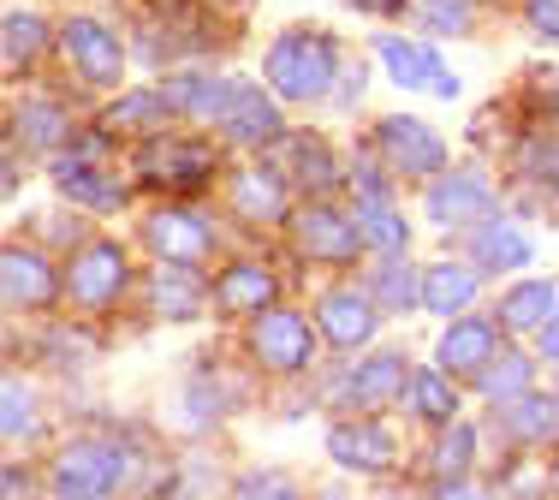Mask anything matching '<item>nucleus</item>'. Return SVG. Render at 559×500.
Returning <instances> with one entry per match:
<instances>
[{
    "instance_id": "37",
    "label": "nucleus",
    "mask_w": 559,
    "mask_h": 500,
    "mask_svg": "<svg viewBox=\"0 0 559 500\" xmlns=\"http://www.w3.org/2000/svg\"><path fill=\"white\" fill-rule=\"evenodd\" d=\"M352 215L369 239V257H411V239H417V233H411V221L399 203H352Z\"/></svg>"
},
{
    "instance_id": "50",
    "label": "nucleus",
    "mask_w": 559,
    "mask_h": 500,
    "mask_svg": "<svg viewBox=\"0 0 559 500\" xmlns=\"http://www.w3.org/2000/svg\"><path fill=\"white\" fill-rule=\"evenodd\" d=\"M548 489L559 495V459H554V465H548Z\"/></svg>"
},
{
    "instance_id": "19",
    "label": "nucleus",
    "mask_w": 559,
    "mask_h": 500,
    "mask_svg": "<svg viewBox=\"0 0 559 500\" xmlns=\"http://www.w3.org/2000/svg\"><path fill=\"white\" fill-rule=\"evenodd\" d=\"M209 281H215V316H226V322H250V316L274 310L280 286H286L262 257H226Z\"/></svg>"
},
{
    "instance_id": "14",
    "label": "nucleus",
    "mask_w": 559,
    "mask_h": 500,
    "mask_svg": "<svg viewBox=\"0 0 559 500\" xmlns=\"http://www.w3.org/2000/svg\"><path fill=\"white\" fill-rule=\"evenodd\" d=\"M411 370H417V364H411L399 346H369V352H357L352 370H340L334 381H328V400L345 405V412H381V405L405 400Z\"/></svg>"
},
{
    "instance_id": "36",
    "label": "nucleus",
    "mask_w": 559,
    "mask_h": 500,
    "mask_svg": "<svg viewBox=\"0 0 559 500\" xmlns=\"http://www.w3.org/2000/svg\"><path fill=\"white\" fill-rule=\"evenodd\" d=\"M233 405H238L233 376H221V370H191V376H185V388H179V417H185V429L221 424Z\"/></svg>"
},
{
    "instance_id": "25",
    "label": "nucleus",
    "mask_w": 559,
    "mask_h": 500,
    "mask_svg": "<svg viewBox=\"0 0 559 500\" xmlns=\"http://www.w3.org/2000/svg\"><path fill=\"white\" fill-rule=\"evenodd\" d=\"M369 48H376V66L393 78V90H423V96H435V78L447 72L441 43H429V36H399V31H381Z\"/></svg>"
},
{
    "instance_id": "1",
    "label": "nucleus",
    "mask_w": 559,
    "mask_h": 500,
    "mask_svg": "<svg viewBox=\"0 0 559 500\" xmlns=\"http://www.w3.org/2000/svg\"><path fill=\"white\" fill-rule=\"evenodd\" d=\"M126 179L138 191H162V197H191L215 191L226 179V150L215 131H197V126H167L155 138H138L126 155Z\"/></svg>"
},
{
    "instance_id": "32",
    "label": "nucleus",
    "mask_w": 559,
    "mask_h": 500,
    "mask_svg": "<svg viewBox=\"0 0 559 500\" xmlns=\"http://www.w3.org/2000/svg\"><path fill=\"white\" fill-rule=\"evenodd\" d=\"M364 286H369V298L381 305V316L423 310V269L411 257H369Z\"/></svg>"
},
{
    "instance_id": "12",
    "label": "nucleus",
    "mask_w": 559,
    "mask_h": 500,
    "mask_svg": "<svg viewBox=\"0 0 559 500\" xmlns=\"http://www.w3.org/2000/svg\"><path fill=\"white\" fill-rule=\"evenodd\" d=\"M310 316H316V328H322V346L328 352H369L376 346V334H381V305L369 298V286L364 281H340V286H322V293L310 298Z\"/></svg>"
},
{
    "instance_id": "6",
    "label": "nucleus",
    "mask_w": 559,
    "mask_h": 500,
    "mask_svg": "<svg viewBox=\"0 0 559 500\" xmlns=\"http://www.w3.org/2000/svg\"><path fill=\"white\" fill-rule=\"evenodd\" d=\"M500 215V186L483 162H452L441 179L423 186V221L441 233H471Z\"/></svg>"
},
{
    "instance_id": "16",
    "label": "nucleus",
    "mask_w": 559,
    "mask_h": 500,
    "mask_svg": "<svg viewBox=\"0 0 559 500\" xmlns=\"http://www.w3.org/2000/svg\"><path fill=\"white\" fill-rule=\"evenodd\" d=\"M286 131H292L286 102H280L269 84H257V78H238V96L221 120V143H233V150H245V155H274L280 143H286Z\"/></svg>"
},
{
    "instance_id": "47",
    "label": "nucleus",
    "mask_w": 559,
    "mask_h": 500,
    "mask_svg": "<svg viewBox=\"0 0 559 500\" xmlns=\"http://www.w3.org/2000/svg\"><path fill=\"white\" fill-rule=\"evenodd\" d=\"M435 500H488V495L471 489L464 477H435Z\"/></svg>"
},
{
    "instance_id": "5",
    "label": "nucleus",
    "mask_w": 559,
    "mask_h": 500,
    "mask_svg": "<svg viewBox=\"0 0 559 500\" xmlns=\"http://www.w3.org/2000/svg\"><path fill=\"white\" fill-rule=\"evenodd\" d=\"M286 239L298 250V262H310V269H357V262H369L364 227L334 197H304L286 221Z\"/></svg>"
},
{
    "instance_id": "3",
    "label": "nucleus",
    "mask_w": 559,
    "mask_h": 500,
    "mask_svg": "<svg viewBox=\"0 0 559 500\" xmlns=\"http://www.w3.org/2000/svg\"><path fill=\"white\" fill-rule=\"evenodd\" d=\"M316 352H322V328H316V316L286 305V298H280L274 310H262V316L245 322V358L257 364L269 381H304L316 370Z\"/></svg>"
},
{
    "instance_id": "44",
    "label": "nucleus",
    "mask_w": 559,
    "mask_h": 500,
    "mask_svg": "<svg viewBox=\"0 0 559 500\" xmlns=\"http://www.w3.org/2000/svg\"><path fill=\"white\" fill-rule=\"evenodd\" d=\"M530 108H536V120L548 126V131H559V72L536 78V90H530Z\"/></svg>"
},
{
    "instance_id": "29",
    "label": "nucleus",
    "mask_w": 559,
    "mask_h": 500,
    "mask_svg": "<svg viewBox=\"0 0 559 500\" xmlns=\"http://www.w3.org/2000/svg\"><path fill=\"white\" fill-rule=\"evenodd\" d=\"M476 298H483V269H476L471 257H441L423 269V310L452 322V316L476 310Z\"/></svg>"
},
{
    "instance_id": "39",
    "label": "nucleus",
    "mask_w": 559,
    "mask_h": 500,
    "mask_svg": "<svg viewBox=\"0 0 559 500\" xmlns=\"http://www.w3.org/2000/svg\"><path fill=\"white\" fill-rule=\"evenodd\" d=\"M476 459V424H464V417H452V424L435 429V453H429V471L435 477H464Z\"/></svg>"
},
{
    "instance_id": "7",
    "label": "nucleus",
    "mask_w": 559,
    "mask_h": 500,
    "mask_svg": "<svg viewBox=\"0 0 559 500\" xmlns=\"http://www.w3.org/2000/svg\"><path fill=\"white\" fill-rule=\"evenodd\" d=\"M60 274H66V305L84 310V316L114 310L119 298L131 293V281H138V274H131V250L119 239H84L60 262Z\"/></svg>"
},
{
    "instance_id": "48",
    "label": "nucleus",
    "mask_w": 559,
    "mask_h": 500,
    "mask_svg": "<svg viewBox=\"0 0 559 500\" xmlns=\"http://www.w3.org/2000/svg\"><path fill=\"white\" fill-rule=\"evenodd\" d=\"M459 96H464V78H459V72H452V66H447V72L435 78V102H459Z\"/></svg>"
},
{
    "instance_id": "49",
    "label": "nucleus",
    "mask_w": 559,
    "mask_h": 500,
    "mask_svg": "<svg viewBox=\"0 0 559 500\" xmlns=\"http://www.w3.org/2000/svg\"><path fill=\"white\" fill-rule=\"evenodd\" d=\"M209 7H215L221 19H238V12H250V7H257V0H209Z\"/></svg>"
},
{
    "instance_id": "10",
    "label": "nucleus",
    "mask_w": 559,
    "mask_h": 500,
    "mask_svg": "<svg viewBox=\"0 0 559 500\" xmlns=\"http://www.w3.org/2000/svg\"><path fill=\"white\" fill-rule=\"evenodd\" d=\"M138 453L119 441H72L55 459V495L60 500H108L114 489H131Z\"/></svg>"
},
{
    "instance_id": "22",
    "label": "nucleus",
    "mask_w": 559,
    "mask_h": 500,
    "mask_svg": "<svg viewBox=\"0 0 559 500\" xmlns=\"http://www.w3.org/2000/svg\"><path fill=\"white\" fill-rule=\"evenodd\" d=\"M274 162L292 174V186L304 197H334L345 186V155L334 150L328 131H286V143L274 150Z\"/></svg>"
},
{
    "instance_id": "20",
    "label": "nucleus",
    "mask_w": 559,
    "mask_h": 500,
    "mask_svg": "<svg viewBox=\"0 0 559 500\" xmlns=\"http://www.w3.org/2000/svg\"><path fill=\"white\" fill-rule=\"evenodd\" d=\"M328 459H334L340 471H352V477H388L399 465V441L388 424H376V417H357L345 412L334 429H328Z\"/></svg>"
},
{
    "instance_id": "23",
    "label": "nucleus",
    "mask_w": 559,
    "mask_h": 500,
    "mask_svg": "<svg viewBox=\"0 0 559 500\" xmlns=\"http://www.w3.org/2000/svg\"><path fill=\"white\" fill-rule=\"evenodd\" d=\"M500 322H495V310L488 316H476V310H464V316H452V322L441 328V340H435V364H441L447 376H459V381H476L488 370V358L500 352Z\"/></svg>"
},
{
    "instance_id": "13",
    "label": "nucleus",
    "mask_w": 559,
    "mask_h": 500,
    "mask_svg": "<svg viewBox=\"0 0 559 500\" xmlns=\"http://www.w3.org/2000/svg\"><path fill=\"white\" fill-rule=\"evenodd\" d=\"M0 298H7L12 316H43L66 298V274L60 262L48 257L43 245L7 239L0 245Z\"/></svg>"
},
{
    "instance_id": "35",
    "label": "nucleus",
    "mask_w": 559,
    "mask_h": 500,
    "mask_svg": "<svg viewBox=\"0 0 559 500\" xmlns=\"http://www.w3.org/2000/svg\"><path fill=\"white\" fill-rule=\"evenodd\" d=\"M405 412L417 417V424L441 429L459 417V376H447L441 364H423V370H411L405 381Z\"/></svg>"
},
{
    "instance_id": "34",
    "label": "nucleus",
    "mask_w": 559,
    "mask_h": 500,
    "mask_svg": "<svg viewBox=\"0 0 559 500\" xmlns=\"http://www.w3.org/2000/svg\"><path fill=\"white\" fill-rule=\"evenodd\" d=\"M405 19L429 43H471L483 31V0H411Z\"/></svg>"
},
{
    "instance_id": "11",
    "label": "nucleus",
    "mask_w": 559,
    "mask_h": 500,
    "mask_svg": "<svg viewBox=\"0 0 559 500\" xmlns=\"http://www.w3.org/2000/svg\"><path fill=\"white\" fill-rule=\"evenodd\" d=\"M215 221L203 215V209L179 203V197H167V203H155L150 215L138 221V245L150 250L155 262H191V269H203L209 257H215Z\"/></svg>"
},
{
    "instance_id": "43",
    "label": "nucleus",
    "mask_w": 559,
    "mask_h": 500,
    "mask_svg": "<svg viewBox=\"0 0 559 500\" xmlns=\"http://www.w3.org/2000/svg\"><path fill=\"white\" fill-rule=\"evenodd\" d=\"M233 500H304L292 489L286 477H269V471H250V477H238V495Z\"/></svg>"
},
{
    "instance_id": "24",
    "label": "nucleus",
    "mask_w": 559,
    "mask_h": 500,
    "mask_svg": "<svg viewBox=\"0 0 559 500\" xmlns=\"http://www.w3.org/2000/svg\"><path fill=\"white\" fill-rule=\"evenodd\" d=\"M78 138V114L66 108L60 96H24V102H12V114H7V143H19L24 155H60L66 143Z\"/></svg>"
},
{
    "instance_id": "31",
    "label": "nucleus",
    "mask_w": 559,
    "mask_h": 500,
    "mask_svg": "<svg viewBox=\"0 0 559 500\" xmlns=\"http://www.w3.org/2000/svg\"><path fill=\"white\" fill-rule=\"evenodd\" d=\"M536 370H542L536 346H524V340H500V352L488 358V370L476 376L471 388L500 412V405H512V400H524V393H536Z\"/></svg>"
},
{
    "instance_id": "51",
    "label": "nucleus",
    "mask_w": 559,
    "mask_h": 500,
    "mask_svg": "<svg viewBox=\"0 0 559 500\" xmlns=\"http://www.w3.org/2000/svg\"><path fill=\"white\" fill-rule=\"evenodd\" d=\"M483 7H488V0H483Z\"/></svg>"
},
{
    "instance_id": "42",
    "label": "nucleus",
    "mask_w": 559,
    "mask_h": 500,
    "mask_svg": "<svg viewBox=\"0 0 559 500\" xmlns=\"http://www.w3.org/2000/svg\"><path fill=\"white\" fill-rule=\"evenodd\" d=\"M364 96H369V66L364 60H345V72H340L334 96H328V108H334V114H357V108H364Z\"/></svg>"
},
{
    "instance_id": "38",
    "label": "nucleus",
    "mask_w": 559,
    "mask_h": 500,
    "mask_svg": "<svg viewBox=\"0 0 559 500\" xmlns=\"http://www.w3.org/2000/svg\"><path fill=\"white\" fill-rule=\"evenodd\" d=\"M36 346H43V358L55 364V370H84L90 358L102 352V340L90 334V328H72V322H48V328H36Z\"/></svg>"
},
{
    "instance_id": "27",
    "label": "nucleus",
    "mask_w": 559,
    "mask_h": 500,
    "mask_svg": "<svg viewBox=\"0 0 559 500\" xmlns=\"http://www.w3.org/2000/svg\"><path fill=\"white\" fill-rule=\"evenodd\" d=\"M559 305V281L554 274H530V281H506L500 298H495V322L506 340H536L542 322L554 316Z\"/></svg>"
},
{
    "instance_id": "4",
    "label": "nucleus",
    "mask_w": 559,
    "mask_h": 500,
    "mask_svg": "<svg viewBox=\"0 0 559 500\" xmlns=\"http://www.w3.org/2000/svg\"><path fill=\"white\" fill-rule=\"evenodd\" d=\"M60 60L96 96H119L131 72V36H119L102 12H66L60 19Z\"/></svg>"
},
{
    "instance_id": "45",
    "label": "nucleus",
    "mask_w": 559,
    "mask_h": 500,
    "mask_svg": "<svg viewBox=\"0 0 559 500\" xmlns=\"http://www.w3.org/2000/svg\"><path fill=\"white\" fill-rule=\"evenodd\" d=\"M530 346H536V358H542V364H559V305H554V316L542 322V334L530 340Z\"/></svg>"
},
{
    "instance_id": "9",
    "label": "nucleus",
    "mask_w": 559,
    "mask_h": 500,
    "mask_svg": "<svg viewBox=\"0 0 559 500\" xmlns=\"http://www.w3.org/2000/svg\"><path fill=\"white\" fill-rule=\"evenodd\" d=\"M221 197L226 209H233V221H245V227H286L292 221V197H298V186H292V174L274 162V155H250L245 167H233V174L221 179Z\"/></svg>"
},
{
    "instance_id": "46",
    "label": "nucleus",
    "mask_w": 559,
    "mask_h": 500,
    "mask_svg": "<svg viewBox=\"0 0 559 500\" xmlns=\"http://www.w3.org/2000/svg\"><path fill=\"white\" fill-rule=\"evenodd\" d=\"M340 7L364 12V19H399V12L411 7V0H340Z\"/></svg>"
},
{
    "instance_id": "17",
    "label": "nucleus",
    "mask_w": 559,
    "mask_h": 500,
    "mask_svg": "<svg viewBox=\"0 0 559 500\" xmlns=\"http://www.w3.org/2000/svg\"><path fill=\"white\" fill-rule=\"evenodd\" d=\"M155 84L173 102L179 126H197V131H221L226 108L238 96V78L215 72V66H167V78H155Z\"/></svg>"
},
{
    "instance_id": "30",
    "label": "nucleus",
    "mask_w": 559,
    "mask_h": 500,
    "mask_svg": "<svg viewBox=\"0 0 559 500\" xmlns=\"http://www.w3.org/2000/svg\"><path fill=\"white\" fill-rule=\"evenodd\" d=\"M512 167H518V186H530V209H548L559 215V131L548 126H530L512 150Z\"/></svg>"
},
{
    "instance_id": "15",
    "label": "nucleus",
    "mask_w": 559,
    "mask_h": 500,
    "mask_svg": "<svg viewBox=\"0 0 559 500\" xmlns=\"http://www.w3.org/2000/svg\"><path fill=\"white\" fill-rule=\"evenodd\" d=\"M48 186H55V197L66 209H78V215H90V221L126 215L131 191H138V186H126L108 162H72V155H48Z\"/></svg>"
},
{
    "instance_id": "26",
    "label": "nucleus",
    "mask_w": 559,
    "mask_h": 500,
    "mask_svg": "<svg viewBox=\"0 0 559 500\" xmlns=\"http://www.w3.org/2000/svg\"><path fill=\"white\" fill-rule=\"evenodd\" d=\"M102 131H114V138H155V131L179 126V114H173V102L162 96V84H138V90H119V96L102 102L96 114Z\"/></svg>"
},
{
    "instance_id": "33",
    "label": "nucleus",
    "mask_w": 559,
    "mask_h": 500,
    "mask_svg": "<svg viewBox=\"0 0 559 500\" xmlns=\"http://www.w3.org/2000/svg\"><path fill=\"white\" fill-rule=\"evenodd\" d=\"M495 424L512 447H559V393H524V400L500 405Z\"/></svg>"
},
{
    "instance_id": "18",
    "label": "nucleus",
    "mask_w": 559,
    "mask_h": 500,
    "mask_svg": "<svg viewBox=\"0 0 559 500\" xmlns=\"http://www.w3.org/2000/svg\"><path fill=\"white\" fill-rule=\"evenodd\" d=\"M143 305H150L155 322H173V328L203 322L215 310V281L203 269H191V262H155L143 274Z\"/></svg>"
},
{
    "instance_id": "28",
    "label": "nucleus",
    "mask_w": 559,
    "mask_h": 500,
    "mask_svg": "<svg viewBox=\"0 0 559 500\" xmlns=\"http://www.w3.org/2000/svg\"><path fill=\"white\" fill-rule=\"evenodd\" d=\"M48 48H60V24H48L31 7H7V19H0V66H7V78L19 72L31 78Z\"/></svg>"
},
{
    "instance_id": "41",
    "label": "nucleus",
    "mask_w": 559,
    "mask_h": 500,
    "mask_svg": "<svg viewBox=\"0 0 559 500\" xmlns=\"http://www.w3.org/2000/svg\"><path fill=\"white\" fill-rule=\"evenodd\" d=\"M518 19H524L530 43L559 48V0H518Z\"/></svg>"
},
{
    "instance_id": "8",
    "label": "nucleus",
    "mask_w": 559,
    "mask_h": 500,
    "mask_svg": "<svg viewBox=\"0 0 559 500\" xmlns=\"http://www.w3.org/2000/svg\"><path fill=\"white\" fill-rule=\"evenodd\" d=\"M369 143H376V155L393 167L399 186H429V179H441L452 167L447 138L429 120H417V114H381L376 131H369Z\"/></svg>"
},
{
    "instance_id": "40",
    "label": "nucleus",
    "mask_w": 559,
    "mask_h": 500,
    "mask_svg": "<svg viewBox=\"0 0 559 500\" xmlns=\"http://www.w3.org/2000/svg\"><path fill=\"white\" fill-rule=\"evenodd\" d=\"M0 400H7V441H24V436H36V393H31V381H24L19 370L7 376V388H0Z\"/></svg>"
},
{
    "instance_id": "21",
    "label": "nucleus",
    "mask_w": 559,
    "mask_h": 500,
    "mask_svg": "<svg viewBox=\"0 0 559 500\" xmlns=\"http://www.w3.org/2000/svg\"><path fill=\"white\" fill-rule=\"evenodd\" d=\"M464 257L483 269V281H506V274H524L530 262H536V233L500 209L495 221L464 233Z\"/></svg>"
},
{
    "instance_id": "2",
    "label": "nucleus",
    "mask_w": 559,
    "mask_h": 500,
    "mask_svg": "<svg viewBox=\"0 0 559 500\" xmlns=\"http://www.w3.org/2000/svg\"><path fill=\"white\" fill-rule=\"evenodd\" d=\"M345 72V48L334 31L322 24H286L280 36H269L262 48V84L274 90L286 108H328Z\"/></svg>"
}]
</instances>
